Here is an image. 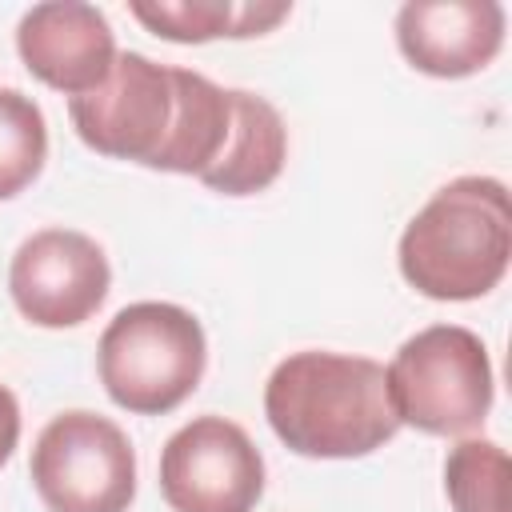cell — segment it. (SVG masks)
<instances>
[{
  "label": "cell",
  "mask_w": 512,
  "mask_h": 512,
  "mask_svg": "<svg viewBox=\"0 0 512 512\" xmlns=\"http://www.w3.org/2000/svg\"><path fill=\"white\" fill-rule=\"evenodd\" d=\"M400 424L424 436H468L488 420L496 380L472 328L432 324L408 336L384 368Z\"/></svg>",
  "instance_id": "cell-4"
},
{
  "label": "cell",
  "mask_w": 512,
  "mask_h": 512,
  "mask_svg": "<svg viewBox=\"0 0 512 512\" xmlns=\"http://www.w3.org/2000/svg\"><path fill=\"white\" fill-rule=\"evenodd\" d=\"M208 364L200 320L168 300H140L120 308L96 344V372L108 400L136 416H164L180 408Z\"/></svg>",
  "instance_id": "cell-3"
},
{
  "label": "cell",
  "mask_w": 512,
  "mask_h": 512,
  "mask_svg": "<svg viewBox=\"0 0 512 512\" xmlns=\"http://www.w3.org/2000/svg\"><path fill=\"white\" fill-rule=\"evenodd\" d=\"M452 512H508V452L496 440L468 436L444 460Z\"/></svg>",
  "instance_id": "cell-14"
},
{
  "label": "cell",
  "mask_w": 512,
  "mask_h": 512,
  "mask_svg": "<svg viewBox=\"0 0 512 512\" xmlns=\"http://www.w3.org/2000/svg\"><path fill=\"white\" fill-rule=\"evenodd\" d=\"M512 260L508 188L492 176H456L400 232V276L428 300L488 296Z\"/></svg>",
  "instance_id": "cell-2"
},
{
  "label": "cell",
  "mask_w": 512,
  "mask_h": 512,
  "mask_svg": "<svg viewBox=\"0 0 512 512\" xmlns=\"http://www.w3.org/2000/svg\"><path fill=\"white\" fill-rule=\"evenodd\" d=\"M48 160V124L32 96L0 88V200L20 196Z\"/></svg>",
  "instance_id": "cell-13"
},
{
  "label": "cell",
  "mask_w": 512,
  "mask_h": 512,
  "mask_svg": "<svg viewBox=\"0 0 512 512\" xmlns=\"http://www.w3.org/2000/svg\"><path fill=\"white\" fill-rule=\"evenodd\" d=\"M108 288L112 268L104 248L76 228L32 232L8 264L12 304L36 328H76L92 320Z\"/></svg>",
  "instance_id": "cell-8"
},
{
  "label": "cell",
  "mask_w": 512,
  "mask_h": 512,
  "mask_svg": "<svg viewBox=\"0 0 512 512\" xmlns=\"http://www.w3.org/2000/svg\"><path fill=\"white\" fill-rule=\"evenodd\" d=\"M16 440H20V404H16L12 388L0 384V464H8Z\"/></svg>",
  "instance_id": "cell-16"
},
{
  "label": "cell",
  "mask_w": 512,
  "mask_h": 512,
  "mask_svg": "<svg viewBox=\"0 0 512 512\" xmlns=\"http://www.w3.org/2000/svg\"><path fill=\"white\" fill-rule=\"evenodd\" d=\"M176 80V120L168 132L164 152L156 156V172L204 176L232 128V88L212 84L192 68H172Z\"/></svg>",
  "instance_id": "cell-12"
},
{
  "label": "cell",
  "mask_w": 512,
  "mask_h": 512,
  "mask_svg": "<svg viewBox=\"0 0 512 512\" xmlns=\"http://www.w3.org/2000/svg\"><path fill=\"white\" fill-rule=\"evenodd\" d=\"M28 476L48 512H128L136 500V452L124 428L84 408L40 428Z\"/></svg>",
  "instance_id": "cell-5"
},
{
  "label": "cell",
  "mask_w": 512,
  "mask_h": 512,
  "mask_svg": "<svg viewBox=\"0 0 512 512\" xmlns=\"http://www.w3.org/2000/svg\"><path fill=\"white\" fill-rule=\"evenodd\" d=\"M404 60L436 80H464L504 48V8L496 0H408L396 12Z\"/></svg>",
  "instance_id": "cell-10"
},
{
  "label": "cell",
  "mask_w": 512,
  "mask_h": 512,
  "mask_svg": "<svg viewBox=\"0 0 512 512\" xmlns=\"http://www.w3.org/2000/svg\"><path fill=\"white\" fill-rule=\"evenodd\" d=\"M160 496L172 512H252L264 496V456L224 416H196L160 452Z\"/></svg>",
  "instance_id": "cell-7"
},
{
  "label": "cell",
  "mask_w": 512,
  "mask_h": 512,
  "mask_svg": "<svg viewBox=\"0 0 512 512\" xmlns=\"http://www.w3.org/2000/svg\"><path fill=\"white\" fill-rule=\"evenodd\" d=\"M68 116L92 152L156 168L176 120L172 64H156L144 52H120L104 84L68 100Z\"/></svg>",
  "instance_id": "cell-6"
},
{
  "label": "cell",
  "mask_w": 512,
  "mask_h": 512,
  "mask_svg": "<svg viewBox=\"0 0 512 512\" xmlns=\"http://www.w3.org/2000/svg\"><path fill=\"white\" fill-rule=\"evenodd\" d=\"M264 416L280 444L312 460H356L400 432L384 364L348 352H292L264 384Z\"/></svg>",
  "instance_id": "cell-1"
},
{
  "label": "cell",
  "mask_w": 512,
  "mask_h": 512,
  "mask_svg": "<svg viewBox=\"0 0 512 512\" xmlns=\"http://www.w3.org/2000/svg\"><path fill=\"white\" fill-rule=\"evenodd\" d=\"M288 160V128L280 112L244 88H232V128L216 156V164L200 176L204 188L220 196H252L264 192Z\"/></svg>",
  "instance_id": "cell-11"
},
{
  "label": "cell",
  "mask_w": 512,
  "mask_h": 512,
  "mask_svg": "<svg viewBox=\"0 0 512 512\" xmlns=\"http://www.w3.org/2000/svg\"><path fill=\"white\" fill-rule=\"evenodd\" d=\"M16 52L40 84L64 92L68 100L104 84L120 56L108 16L80 0H48L28 8L16 24Z\"/></svg>",
  "instance_id": "cell-9"
},
{
  "label": "cell",
  "mask_w": 512,
  "mask_h": 512,
  "mask_svg": "<svg viewBox=\"0 0 512 512\" xmlns=\"http://www.w3.org/2000/svg\"><path fill=\"white\" fill-rule=\"evenodd\" d=\"M128 12L156 36L176 44H204V40H236L240 4L232 0H132Z\"/></svg>",
  "instance_id": "cell-15"
}]
</instances>
